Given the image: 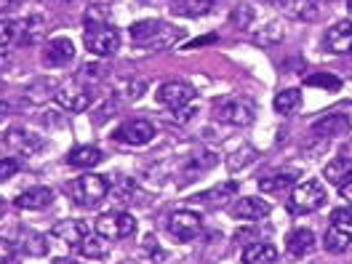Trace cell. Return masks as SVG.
I'll use <instances>...</instances> for the list:
<instances>
[{
  "label": "cell",
  "instance_id": "cb8c5ba5",
  "mask_svg": "<svg viewBox=\"0 0 352 264\" xmlns=\"http://www.w3.org/2000/svg\"><path fill=\"white\" fill-rule=\"evenodd\" d=\"M315 248V235H312V230H307V227H299V230H294L291 235H288L286 241V251L291 254V256H305V254H309Z\"/></svg>",
  "mask_w": 352,
  "mask_h": 264
},
{
  "label": "cell",
  "instance_id": "3957f363",
  "mask_svg": "<svg viewBox=\"0 0 352 264\" xmlns=\"http://www.w3.org/2000/svg\"><path fill=\"white\" fill-rule=\"evenodd\" d=\"M83 43H86V51L91 56L107 59V56H112L120 48V32L110 22L88 24L86 32H83Z\"/></svg>",
  "mask_w": 352,
  "mask_h": 264
},
{
  "label": "cell",
  "instance_id": "f6af8a7d",
  "mask_svg": "<svg viewBox=\"0 0 352 264\" xmlns=\"http://www.w3.org/2000/svg\"><path fill=\"white\" fill-rule=\"evenodd\" d=\"M214 41H217V38H214V35H208V38H200V41H195V43H190L187 48H198V45H203V43H214Z\"/></svg>",
  "mask_w": 352,
  "mask_h": 264
},
{
  "label": "cell",
  "instance_id": "7dc6e473",
  "mask_svg": "<svg viewBox=\"0 0 352 264\" xmlns=\"http://www.w3.org/2000/svg\"><path fill=\"white\" fill-rule=\"evenodd\" d=\"M54 264H72L69 259H54Z\"/></svg>",
  "mask_w": 352,
  "mask_h": 264
},
{
  "label": "cell",
  "instance_id": "ab89813d",
  "mask_svg": "<svg viewBox=\"0 0 352 264\" xmlns=\"http://www.w3.org/2000/svg\"><path fill=\"white\" fill-rule=\"evenodd\" d=\"M16 256V248L11 241H0V264H11Z\"/></svg>",
  "mask_w": 352,
  "mask_h": 264
},
{
  "label": "cell",
  "instance_id": "1f68e13d",
  "mask_svg": "<svg viewBox=\"0 0 352 264\" xmlns=\"http://www.w3.org/2000/svg\"><path fill=\"white\" fill-rule=\"evenodd\" d=\"M238 190V184L235 182H227V184H221V187H217V190H208V192H200L198 198L195 200H200V203H208V206H214L217 200H224V195H232Z\"/></svg>",
  "mask_w": 352,
  "mask_h": 264
},
{
  "label": "cell",
  "instance_id": "d590c367",
  "mask_svg": "<svg viewBox=\"0 0 352 264\" xmlns=\"http://www.w3.org/2000/svg\"><path fill=\"white\" fill-rule=\"evenodd\" d=\"M251 19H254V11H251V6H238L232 14H230V22L238 24V27H243V30H248L251 27Z\"/></svg>",
  "mask_w": 352,
  "mask_h": 264
},
{
  "label": "cell",
  "instance_id": "681fc988",
  "mask_svg": "<svg viewBox=\"0 0 352 264\" xmlns=\"http://www.w3.org/2000/svg\"><path fill=\"white\" fill-rule=\"evenodd\" d=\"M312 3H333V0H312Z\"/></svg>",
  "mask_w": 352,
  "mask_h": 264
},
{
  "label": "cell",
  "instance_id": "4316f807",
  "mask_svg": "<svg viewBox=\"0 0 352 264\" xmlns=\"http://www.w3.org/2000/svg\"><path fill=\"white\" fill-rule=\"evenodd\" d=\"M299 104H302V91L299 88H283V91H278V96L272 102V107H275L278 115H294V112L299 110Z\"/></svg>",
  "mask_w": 352,
  "mask_h": 264
},
{
  "label": "cell",
  "instance_id": "5bb4252c",
  "mask_svg": "<svg viewBox=\"0 0 352 264\" xmlns=\"http://www.w3.org/2000/svg\"><path fill=\"white\" fill-rule=\"evenodd\" d=\"M312 133L320 136V139L344 136V133H350V118L342 115V112H331V115H326V118H320V120L312 123Z\"/></svg>",
  "mask_w": 352,
  "mask_h": 264
},
{
  "label": "cell",
  "instance_id": "603a6c76",
  "mask_svg": "<svg viewBox=\"0 0 352 264\" xmlns=\"http://www.w3.org/2000/svg\"><path fill=\"white\" fill-rule=\"evenodd\" d=\"M278 248L272 243H251L243 251V264H275Z\"/></svg>",
  "mask_w": 352,
  "mask_h": 264
},
{
  "label": "cell",
  "instance_id": "9a60e30c",
  "mask_svg": "<svg viewBox=\"0 0 352 264\" xmlns=\"http://www.w3.org/2000/svg\"><path fill=\"white\" fill-rule=\"evenodd\" d=\"M75 59V45L69 38H51L43 48V62L48 67H65Z\"/></svg>",
  "mask_w": 352,
  "mask_h": 264
},
{
  "label": "cell",
  "instance_id": "e575fe53",
  "mask_svg": "<svg viewBox=\"0 0 352 264\" xmlns=\"http://www.w3.org/2000/svg\"><path fill=\"white\" fill-rule=\"evenodd\" d=\"M27 238H30V241H24V251H27V254H32V256H43L45 251H48V241H45L43 235L30 232Z\"/></svg>",
  "mask_w": 352,
  "mask_h": 264
},
{
  "label": "cell",
  "instance_id": "f907efd6",
  "mask_svg": "<svg viewBox=\"0 0 352 264\" xmlns=\"http://www.w3.org/2000/svg\"><path fill=\"white\" fill-rule=\"evenodd\" d=\"M347 8H350V11H352V0H347Z\"/></svg>",
  "mask_w": 352,
  "mask_h": 264
},
{
  "label": "cell",
  "instance_id": "ba28073f",
  "mask_svg": "<svg viewBox=\"0 0 352 264\" xmlns=\"http://www.w3.org/2000/svg\"><path fill=\"white\" fill-rule=\"evenodd\" d=\"M155 99H157V104H163L166 110H179V107L192 104L195 88L190 86V83H184V80H168V83H163V86L157 88Z\"/></svg>",
  "mask_w": 352,
  "mask_h": 264
},
{
  "label": "cell",
  "instance_id": "8992f818",
  "mask_svg": "<svg viewBox=\"0 0 352 264\" xmlns=\"http://www.w3.org/2000/svg\"><path fill=\"white\" fill-rule=\"evenodd\" d=\"M94 232H99V235L107 238V241L131 238L133 232H136V219H133L129 211H110V214H102V217L96 219Z\"/></svg>",
  "mask_w": 352,
  "mask_h": 264
},
{
  "label": "cell",
  "instance_id": "5b68a950",
  "mask_svg": "<svg viewBox=\"0 0 352 264\" xmlns=\"http://www.w3.org/2000/svg\"><path fill=\"white\" fill-rule=\"evenodd\" d=\"M323 203H326V190H323V184L315 182V179H309V182H302V184L294 187V192H291V198H288V211H291L294 217H305V214L318 211Z\"/></svg>",
  "mask_w": 352,
  "mask_h": 264
},
{
  "label": "cell",
  "instance_id": "f1b7e54d",
  "mask_svg": "<svg viewBox=\"0 0 352 264\" xmlns=\"http://www.w3.org/2000/svg\"><path fill=\"white\" fill-rule=\"evenodd\" d=\"M251 41H254L256 45H262V48L278 45L280 41H283V27H280V22H267L264 27H259V30L251 32Z\"/></svg>",
  "mask_w": 352,
  "mask_h": 264
},
{
  "label": "cell",
  "instance_id": "7a4b0ae2",
  "mask_svg": "<svg viewBox=\"0 0 352 264\" xmlns=\"http://www.w3.org/2000/svg\"><path fill=\"white\" fill-rule=\"evenodd\" d=\"M214 118L227 126H251L256 120V104L248 96H227L214 104Z\"/></svg>",
  "mask_w": 352,
  "mask_h": 264
},
{
  "label": "cell",
  "instance_id": "836d02e7",
  "mask_svg": "<svg viewBox=\"0 0 352 264\" xmlns=\"http://www.w3.org/2000/svg\"><path fill=\"white\" fill-rule=\"evenodd\" d=\"M51 88H56V83H51V80H38V83H32V86L27 88L24 94H27L30 102H45L48 94H51Z\"/></svg>",
  "mask_w": 352,
  "mask_h": 264
},
{
  "label": "cell",
  "instance_id": "4dcf8cb0",
  "mask_svg": "<svg viewBox=\"0 0 352 264\" xmlns=\"http://www.w3.org/2000/svg\"><path fill=\"white\" fill-rule=\"evenodd\" d=\"M305 86L323 88V91H339V88H342V80H339L336 75H331V72H312V75L305 78Z\"/></svg>",
  "mask_w": 352,
  "mask_h": 264
},
{
  "label": "cell",
  "instance_id": "b9f144b4",
  "mask_svg": "<svg viewBox=\"0 0 352 264\" xmlns=\"http://www.w3.org/2000/svg\"><path fill=\"white\" fill-rule=\"evenodd\" d=\"M144 88H147V83H144V80H136V83H131V86H129V99H142V96H144Z\"/></svg>",
  "mask_w": 352,
  "mask_h": 264
},
{
  "label": "cell",
  "instance_id": "2e32d148",
  "mask_svg": "<svg viewBox=\"0 0 352 264\" xmlns=\"http://www.w3.org/2000/svg\"><path fill=\"white\" fill-rule=\"evenodd\" d=\"M51 203H54V190L51 187H30V190H24L14 198V206L22 208V211H43Z\"/></svg>",
  "mask_w": 352,
  "mask_h": 264
},
{
  "label": "cell",
  "instance_id": "d6a6232c",
  "mask_svg": "<svg viewBox=\"0 0 352 264\" xmlns=\"http://www.w3.org/2000/svg\"><path fill=\"white\" fill-rule=\"evenodd\" d=\"M16 35H19V24L14 19H0V54L16 41Z\"/></svg>",
  "mask_w": 352,
  "mask_h": 264
},
{
  "label": "cell",
  "instance_id": "44dd1931",
  "mask_svg": "<svg viewBox=\"0 0 352 264\" xmlns=\"http://www.w3.org/2000/svg\"><path fill=\"white\" fill-rule=\"evenodd\" d=\"M78 251H80L86 259H91V262H96V259H107V256H110V241L102 238L99 232H86V238L80 241Z\"/></svg>",
  "mask_w": 352,
  "mask_h": 264
},
{
  "label": "cell",
  "instance_id": "ac0fdd59",
  "mask_svg": "<svg viewBox=\"0 0 352 264\" xmlns=\"http://www.w3.org/2000/svg\"><path fill=\"white\" fill-rule=\"evenodd\" d=\"M51 238H54V241H59L62 245H67V248H78L80 241L86 238V227L75 219L56 221V224L51 227Z\"/></svg>",
  "mask_w": 352,
  "mask_h": 264
},
{
  "label": "cell",
  "instance_id": "4fadbf2b",
  "mask_svg": "<svg viewBox=\"0 0 352 264\" xmlns=\"http://www.w3.org/2000/svg\"><path fill=\"white\" fill-rule=\"evenodd\" d=\"M323 45L331 54H350L352 51V22L350 19H342L333 27H329L326 38H323Z\"/></svg>",
  "mask_w": 352,
  "mask_h": 264
},
{
  "label": "cell",
  "instance_id": "8fae6325",
  "mask_svg": "<svg viewBox=\"0 0 352 264\" xmlns=\"http://www.w3.org/2000/svg\"><path fill=\"white\" fill-rule=\"evenodd\" d=\"M56 104L67 112H86L91 107V94L80 86H62L54 94Z\"/></svg>",
  "mask_w": 352,
  "mask_h": 264
},
{
  "label": "cell",
  "instance_id": "7402d4cb",
  "mask_svg": "<svg viewBox=\"0 0 352 264\" xmlns=\"http://www.w3.org/2000/svg\"><path fill=\"white\" fill-rule=\"evenodd\" d=\"M296 171H275V174H267L259 179V190L267 192V195H278V192H283L288 187H294L296 184Z\"/></svg>",
  "mask_w": 352,
  "mask_h": 264
},
{
  "label": "cell",
  "instance_id": "30bf717a",
  "mask_svg": "<svg viewBox=\"0 0 352 264\" xmlns=\"http://www.w3.org/2000/svg\"><path fill=\"white\" fill-rule=\"evenodd\" d=\"M3 144H6V150H11V153H16V155H35L43 150V139H41L38 133L24 131V129H11V131H6Z\"/></svg>",
  "mask_w": 352,
  "mask_h": 264
},
{
  "label": "cell",
  "instance_id": "52a82bcc",
  "mask_svg": "<svg viewBox=\"0 0 352 264\" xmlns=\"http://www.w3.org/2000/svg\"><path fill=\"white\" fill-rule=\"evenodd\" d=\"M200 230H203V219H200V214L190 211V208H179L168 217V232L179 243L195 241L200 235Z\"/></svg>",
  "mask_w": 352,
  "mask_h": 264
},
{
  "label": "cell",
  "instance_id": "6da1fadb",
  "mask_svg": "<svg viewBox=\"0 0 352 264\" xmlns=\"http://www.w3.org/2000/svg\"><path fill=\"white\" fill-rule=\"evenodd\" d=\"M184 38L182 30L171 27L168 22H160V19H142V22L131 24V41L139 48H147V51H166L176 45Z\"/></svg>",
  "mask_w": 352,
  "mask_h": 264
},
{
  "label": "cell",
  "instance_id": "7bdbcfd3",
  "mask_svg": "<svg viewBox=\"0 0 352 264\" xmlns=\"http://www.w3.org/2000/svg\"><path fill=\"white\" fill-rule=\"evenodd\" d=\"M339 195L347 200V203H352V176L342 184V187H339Z\"/></svg>",
  "mask_w": 352,
  "mask_h": 264
},
{
  "label": "cell",
  "instance_id": "9c48e42d",
  "mask_svg": "<svg viewBox=\"0 0 352 264\" xmlns=\"http://www.w3.org/2000/svg\"><path fill=\"white\" fill-rule=\"evenodd\" d=\"M112 139L120 142V144H129V147H142V144H150L155 139V126L150 120L136 118V120L123 123L118 131L112 133Z\"/></svg>",
  "mask_w": 352,
  "mask_h": 264
},
{
  "label": "cell",
  "instance_id": "484cf974",
  "mask_svg": "<svg viewBox=\"0 0 352 264\" xmlns=\"http://www.w3.org/2000/svg\"><path fill=\"white\" fill-rule=\"evenodd\" d=\"M214 163H217V155L208 153V150L192 153L190 157H187V163H184V182L195 179V176L203 174V171H208V168H211Z\"/></svg>",
  "mask_w": 352,
  "mask_h": 264
},
{
  "label": "cell",
  "instance_id": "d4e9b609",
  "mask_svg": "<svg viewBox=\"0 0 352 264\" xmlns=\"http://www.w3.org/2000/svg\"><path fill=\"white\" fill-rule=\"evenodd\" d=\"M323 176H326V182L342 187L352 176V157H333V160H329L326 168H323Z\"/></svg>",
  "mask_w": 352,
  "mask_h": 264
},
{
  "label": "cell",
  "instance_id": "8d00e7d4",
  "mask_svg": "<svg viewBox=\"0 0 352 264\" xmlns=\"http://www.w3.org/2000/svg\"><path fill=\"white\" fill-rule=\"evenodd\" d=\"M331 224L336 227H352V206H342L331 214Z\"/></svg>",
  "mask_w": 352,
  "mask_h": 264
},
{
  "label": "cell",
  "instance_id": "277c9868",
  "mask_svg": "<svg viewBox=\"0 0 352 264\" xmlns=\"http://www.w3.org/2000/svg\"><path fill=\"white\" fill-rule=\"evenodd\" d=\"M110 179L102 174H86V176H78L75 182H72V198L78 206H83V208H94V206H99L102 200L107 198V192H110Z\"/></svg>",
  "mask_w": 352,
  "mask_h": 264
},
{
  "label": "cell",
  "instance_id": "bcb514c9",
  "mask_svg": "<svg viewBox=\"0 0 352 264\" xmlns=\"http://www.w3.org/2000/svg\"><path fill=\"white\" fill-rule=\"evenodd\" d=\"M6 214H8V203L0 198V224H3V219H6Z\"/></svg>",
  "mask_w": 352,
  "mask_h": 264
},
{
  "label": "cell",
  "instance_id": "ee69618b",
  "mask_svg": "<svg viewBox=\"0 0 352 264\" xmlns=\"http://www.w3.org/2000/svg\"><path fill=\"white\" fill-rule=\"evenodd\" d=\"M8 115H11V104H8V102H3V99H0V123H3V120H6V118H8Z\"/></svg>",
  "mask_w": 352,
  "mask_h": 264
},
{
  "label": "cell",
  "instance_id": "c3c4849f",
  "mask_svg": "<svg viewBox=\"0 0 352 264\" xmlns=\"http://www.w3.org/2000/svg\"><path fill=\"white\" fill-rule=\"evenodd\" d=\"M3 67H6V56H3V54H0V69H3Z\"/></svg>",
  "mask_w": 352,
  "mask_h": 264
},
{
  "label": "cell",
  "instance_id": "ffe728a7",
  "mask_svg": "<svg viewBox=\"0 0 352 264\" xmlns=\"http://www.w3.org/2000/svg\"><path fill=\"white\" fill-rule=\"evenodd\" d=\"M104 160V155L99 147H91V144H80V147H75V150H69L67 155V163L72 166V168H94V166H99Z\"/></svg>",
  "mask_w": 352,
  "mask_h": 264
},
{
  "label": "cell",
  "instance_id": "74e56055",
  "mask_svg": "<svg viewBox=\"0 0 352 264\" xmlns=\"http://www.w3.org/2000/svg\"><path fill=\"white\" fill-rule=\"evenodd\" d=\"M198 112V107L195 104H187V107H179V110H171V115H168V120H174V123H187V120H192V115Z\"/></svg>",
  "mask_w": 352,
  "mask_h": 264
},
{
  "label": "cell",
  "instance_id": "f35d334b",
  "mask_svg": "<svg viewBox=\"0 0 352 264\" xmlns=\"http://www.w3.org/2000/svg\"><path fill=\"white\" fill-rule=\"evenodd\" d=\"M19 171V163L14 157H0V182L11 179V176Z\"/></svg>",
  "mask_w": 352,
  "mask_h": 264
},
{
  "label": "cell",
  "instance_id": "7c38bea8",
  "mask_svg": "<svg viewBox=\"0 0 352 264\" xmlns=\"http://www.w3.org/2000/svg\"><path fill=\"white\" fill-rule=\"evenodd\" d=\"M270 211H272V206L262 198H238L232 203V208H230L232 219L243 221H259L264 217H270Z\"/></svg>",
  "mask_w": 352,
  "mask_h": 264
},
{
  "label": "cell",
  "instance_id": "d6986e66",
  "mask_svg": "<svg viewBox=\"0 0 352 264\" xmlns=\"http://www.w3.org/2000/svg\"><path fill=\"white\" fill-rule=\"evenodd\" d=\"M267 3L283 8L288 16H294V19H305V22H315L318 19V6L312 0H267Z\"/></svg>",
  "mask_w": 352,
  "mask_h": 264
},
{
  "label": "cell",
  "instance_id": "60d3db41",
  "mask_svg": "<svg viewBox=\"0 0 352 264\" xmlns=\"http://www.w3.org/2000/svg\"><path fill=\"white\" fill-rule=\"evenodd\" d=\"M80 78H88V80H99V78H104V67L102 65H83V72H80Z\"/></svg>",
  "mask_w": 352,
  "mask_h": 264
},
{
  "label": "cell",
  "instance_id": "f546056e",
  "mask_svg": "<svg viewBox=\"0 0 352 264\" xmlns=\"http://www.w3.org/2000/svg\"><path fill=\"white\" fill-rule=\"evenodd\" d=\"M22 41L24 43H30V45H35V43H41L45 38V19L41 16V14H32V16H27L22 22Z\"/></svg>",
  "mask_w": 352,
  "mask_h": 264
},
{
  "label": "cell",
  "instance_id": "83f0119b",
  "mask_svg": "<svg viewBox=\"0 0 352 264\" xmlns=\"http://www.w3.org/2000/svg\"><path fill=\"white\" fill-rule=\"evenodd\" d=\"M323 245H326V251H331V254H342V251H347V248L352 245V235L344 230V227L331 224L329 230H326Z\"/></svg>",
  "mask_w": 352,
  "mask_h": 264
},
{
  "label": "cell",
  "instance_id": "e0dca14e",
  "mask_svg": "<svg viewBox=\"0 0 352 264\" xmlns=\"http://www.w3.org/2000/svg\"><path fill=\"white\" fill-rule=\"evenodd\" d=\"M219 3L221 0H171V14L184 19H198V16L214 14Z\"/></svg>",
  "mask_w": 352,
  "mask_h": 264
}]
</instances>
